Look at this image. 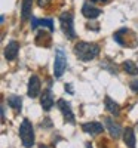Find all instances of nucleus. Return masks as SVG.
<instances>
[{"instance_id": "dca6fc26", "label": "nucleus", "mask_w": 138, "mask_h": 148, "mask_svg": "<svg viewBox=\"0 0 138 148\" xmlns=\"http://www.w3.org/2000/svg\"><path fill=\"white\" fill-rule=\"evenodd\" d=\"M123 141L126 144V147L129 148H135V135H134V129L132 127H126L123 132Z\"/></svg>"}, {"instance_id": "9d476101", "label": "nucleus", "mask_w": 138, "mask_h": 148, "mask_svg": "<svg viewBox=\"0 0 138 148\" xmlns=\"http://www.w3.org/2000/svg\"><path fill=\"white\" fill-rule=\"evenodd\" d=\"M40 104H42V108H43L45 111H49V110H51V108L54 107L55 99H54V95H52L51 89L43 90V93H42V99H40Z\"/></svg>"}, {"instance_id": "412c9836", "label": "nucleus", "mask_w": 138, "mask_h": 148, "mask_svg": "<svg viewBox=\"0 0 138 148\" xmlns=\"http://www.w3.org/2000/svg\"><path fill=\"white\" fill-rule=\"evenodd\" d=\"M66 90H68L70 92V95H74V90H73V88L70 84H66Z\"/></svg>"}, {"instance_id": "aec40b11", "label": "nucleus", "mask_w": 138, "mask_h": 148, "mask_svg": "<svg viewBox=\"0 0 138 148\" xmlns=\"http://www.w3.org/2000/svg\"><path fill=\"white\" fill-rule=\"evenodd\" d=\"M51 2H52V0H37V5H39L40 8H46Z\"/></svg>"}, {"instance_id": "6e6552de", "label": "nucleus", "mask_w": 138, "mask_h": 148, "mask_svg": "<svg viewBox=\"0 0 138 148\" xmlns=\"http://www.w3.org/2000/svg\"><path fill=\"white\" fill-rule=\"evenodd\" d=\"M40 89H42V82L37 76H31L30 80H28V89H27V95L30 98H36L39 96L40 93Z\"/></svg>"}, {"instance_id": "0eeeda50", "label": "nucleus", "mask_w": 138, "mask_h": 148, "mask_svg": "<svg viewBox=\"0 0 138 148\" xmlns=\"http://www.w3.org/2000/svg\"><path fill=\"white\" fill-rule=\"evenodd\" d=\"M82 14L88 19H95V18H98L99 15L103 14V10L99 8H97V6H94L92 2H85L83 6H82Z\"/></svg>"}, {"instance_id": "9b49d317", "label": "nucleus", "mask_w": 138, "mask_h": 148, "mask_svg": "<svg viewBox=\"0 0 138 148\" xmlns=\"http://www.w3.org/2000/svg\"><path fill=\"white\" fill-rule=\"evenodd\" d=\"M104 123H106V126H107V129H108V132H110V135H111V138L117 139V138L120 136V133H122L120 125H119V123H115L110 117H106V119H104Z\"/></svg>"}, {"instance_id": "393cba45", "label": "nucleus", "mask_w": 138, "mask_h": 148, "mask_svg": "<svg viewBox=\"0 0 138 148\" xmlns=\"http://www.w3.org/2000/svg\"><path fill=\"white\" fill-rule=\"evenodd\" d=\"M137 127H138V123H137Z\"/></svg>"}, {"instance_id": "f3484780", "label": "nucleus", "mask_w": 138, "mask_h": 148, "mask_svg": "<svg viewBox=\"0 0 138 148\" xmlns=\"http://www.w3.org/2000/svg\"><path fill=\"white\" fill-rule=\"evenodd\" d=\"M8 104L15 111H21V108H22V99H21V96H18V95L8 96Z\"/></svg>"}, {"instance_id": "2eb2a0df", "label": "nucleus", "mask_w": 138, "mask_h": 148, "mask_svg": "<svg viewBox=\"0 0 138 148\" xmlns=\"http://www.w3.org/2000/svg\"><path fill=\"white\" fill-rule=\"evenodd\" d=\"M104 104H106V110L111 116H119L120 114V107L117 105L116 101H113L110 96H106L104 98Z\"/></svg>"}, {"instance_id": "6ab92c4d", "label": "nucleus", "mask_w": 138, "mask_h": 148, "mask_svg": "<svg viewBox=\"0 0 138 148\" xmlns=\"http://www.w3.org/2000/svg\"><path fill=\"white\" fill-rule=\"evenodd\" d=\"M129 88H131V90H132V92L138 93V80H134V82H131Z\"/></svg>"}, {"instance_id": "f03ea898", "label": "nucleus", "mask_w": 138, "mask_h": 148, "mask_svg": "<svg viewBox=\"0 0 138 148\" xmlns=\"http://www.w3.org/2000/svg\"><path fill=\"white\" fill-rule=\"evenodd\" d=\"M113 40L119 43L123 47H135L137 45V37L132 34L129 28H120L113 34Z\"/></svg>"}, {"instance_id": "20e7f679", "label": "nucleus", "mask_w": 138, "mask_h": 148, "mask_svg": "<svg viewBox=\"0 0 138 148\" xmlns=\"http://www.w3.org/2000/svg\"><path fill=\"white\" fill-rule=\"evenodd\" d=\"M59 22H61V30L64 33V36L68 40H73L76 37L74 24H73V14L71 12H62L59 15Z\"/></svg>"}, {"instance_id": "a211bd4d", "label": "nucleus", "mask_w": 138, "mask_h": 148, "mask_svg": "<svg viewBox=\"0 0 138 148\" xmlns=\"http://www.w3.org/2000/svg\"><path fill=\"white\" fill-rule=\"evenodd\" d=\"M122 68H123V71H126L128 74H132V76L138 74V67L132 62V61H125L122 64Z\"/></svg>"}, {"instance_id": "4468645a", "label": "nucleus", "mask_w": 138, "mask_h": 148, "mask_svg": "<svg viewBox=\"0 0 138 148\" xmlns=\"http://www.w3.org/2000/svg\"><path fill=\"white\" fill-rule=\"evenodd\" d=\"M31 8H33V0H22L21 3V18L26 22L27 19H31Z\"/></svg>"}, {"instance_id": "ddd939ff", "label": "nucleus", "mask_w": 138, "mask_h": 148, "mask_svg": "<svg viewBox=\"0 0 138 148\" xmlns=\"http://www.w3.org/2000/svg\"><path fill=\"white\" fill-rule=\"evenodd\" d=\"M82 129H83V132L91 133V135H98V133H101L104 130L103 125H101V123H98V121L85 123V125H82Z\"/></svg>"}, {"instance_id": "f8f14e48", "label": "nucleus", "mask_w": 138, "mask_h": 148, "mask_svg": "<svg viewBox=\"0 0 138 148\" xmlns=\"http://www.w3.org/2000/svg\"><path fill=\"white\" fill-rule=\"evenodd\" d=\"M37 27H46V28H49V31H51V33L55 30V27H54V21H52L51 18L37 19V18L31 16V28H33V30H36Z\"/></svg>"}, {"instance_id": "4be33fe9", "label": "nucleus", "mask_w": 138, "mask_h": 148, "mask_svg": "<svg viewBox=\"0 0 138 148\" xmlns=\"http://www.w3.org/2000/svg\"><path fill=\"white\" fill-rule=\"evenodd\" d=\"M91 2H95V3H104L107 0H91Z\"/></svg>"}, {"instance_id": "f257e3e1", "label": "nucleus", "mask_w": 138, "mask_h": 148, "mask_svg": "<svg viewBox=\"0 0 138 148\" xmlns=\"http://www.w3.org/2000/svg\"><path fill=\"white\" fill-rule=\"evenodd\" d=\"M74 55L77 56V59L83 61V62H89V61L95 59L99 55V46L97 43L79 42L74 46Z\"/></svg>"}, {"instance_id": "39448f33", "label": "nucleus", "mask_w": 138, "mask_h": 148, "mask_svg": "<svg viewBox=\"0 0 138 148\" xmlns=\"http://www.w3.org/2000/svg\"><path fill=\"white\" fill-rule=\"evenodd\" d=\"M67 70V56L62 49H57L55 51V59H54V74L55 77L59 79Z\"/></svg>"}, {"instance_id": "7ed1b4c3", "label": "nucleus", "mask_w": 138, "mask_h": 148, "mask_svg": "<svg viewBox=\"0 0 138 148\" xmlns=\"http://www.w3.org/2000/svg\"><path fill=\"white\" fill-rule=\"evenodd\" d=\"M19 136L22 141V145L26 148H30L34 145V130H33V125L30 123V120H22L21 126H19Z\"/></svg>"}, {"instance_id": "423d86ee", "label": "nucleus", "mask_w": 138, "mask_h": 148, "mask_svg": "<svg viewBox=\"0 0 138 148\" xmlns=\"http://www.w3.org/2000/svg\"><path fill=\"white\" fill-rule=\"evenodd\" d=\"M57 104H58V108L62 113V116H64V120L67 123H70V125H74V114H73V110L70 107V102H67L66 99H58Z\"/></svg>"}, {"instance_id": "1a4fd4ad", "label": "nucleus", "mask_w": 138, "mask_h": 148, "mask_svg": "<svg viewBox=\"0 0 138 148\" xmlns=\"http://www.w3.org/2000/svg\"><path fill=\"white\" fill-rule=\"evenodd\" d=\"M18 52H19V45L18 42L12 40L8 43V46L5 47V58L8 61H14L17 56H18Z\"/></svg>"}, {"instance_id": "b1692460", "label": "nucleus", "mask_w": 138, "mask_h": 148, "mask_svg": "<svg viewBox=\"0 0 138 148\" xmlns=\"http://www.w3.org/2000/svg\"><path fill=\"white\" fill-rule=\"evenodd\" d=\"M86 148H92V147H91V144H86Z\"/></svg>"}, {"instance_id": "5701e85b", "label": "nucleus", "mask_w": 138, "mask_h": 148, "mask_svg": "<svg viewBox=\"0 0 138 148\" xmlns=\"http://www.w3.org/2000/svg\"><path fill=\"white\" fill-rule=\"evenodd\" d=\"M39 148H48V147H46V145H43V144H42V145H40V147H39Z\"/></svg>"}]
</instances>
